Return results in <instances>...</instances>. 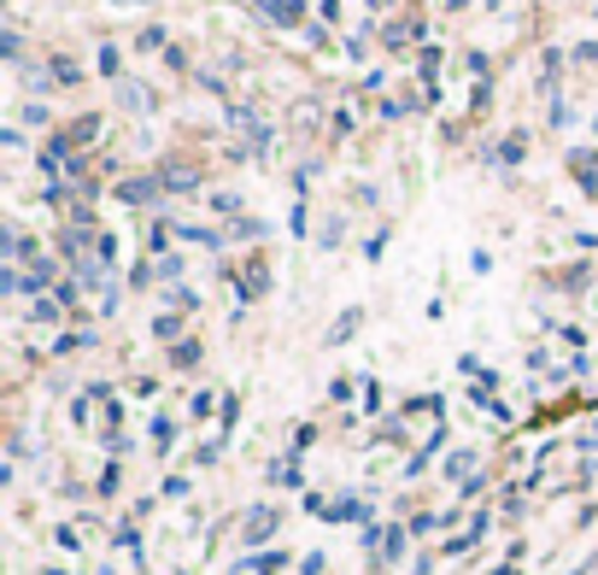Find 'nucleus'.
<instances>
[{
    "label": "nucleus",
    "instance_id": "nucleus-1",
    "mask_svg": "<svg viewBox=\"0 0 598 575\" xmlns=\"http://www.w3.org/2000/svg\"><path fill=\"white\" fill-rule=\"evenodd\" d=\"M270 528H276V516H270V511H253V516H246V540H265Z\"/></svg>",
    "mask_w": 598,
    "mask_h": 575
},
{
    "label": "nucleus",
    "instance_id": "nucleus-5",
    "mask_svg": "<svg viewBox=\"0 0 598 575\" xmlns=\"http://www.w3.org/2000/svg\"><path fill=\"white\" fill-rule=\"evenodd\" d=\"M53 77H60V82H77V77H82V71H77V65H71V60H53Z\"/></svg>",
    "mask_w": 598,
    "mask_h": 575
},
{
    "label": "nucleus",
    "instance_id": "nucleus-2",
    "mask_svg": "<svg viewBox=\"0 0 598 575\" xmlns=\"http://www.w3.org/2000/svg\"><path fill=\"white\" fill-rule=\"evenodd\" d=\"M194 182H200L194 170H165V189H194Z\"/></svg>",
    "mask_w": 598,
    "mask_h": 575
},
{
    "label": "nucleus",
    "instance_id": "nucleus-4",
    "mask_svg": "<svg viewBox=\"0 0 598 575\" xmlns=\"http://www.w3.org/2000/svg\"><path fill=\"white\" fill-rule=\"evenodd\" d=\"M270 12H276V18H288V24H294V18H300V0H270Z\"/></svg>",
    "mask_w": 598,
    "mask_h": 575
},
{
    "label": "nucleus",
    "instance_id": "nucleus-3",
    "mask_svg": "<svg viewBox=\"0 0 598 575\" xmlns=\"http://www.w3.org/2000/svg\"><path fill=\"white\" fill-rule=\"evenodd\" d=\"M353 329H358V311H346V318L329 329V341H346V335H353Z\"/></svg>",
    "mask_w": 598,
    "mask_h": 575
}]
</instances>
